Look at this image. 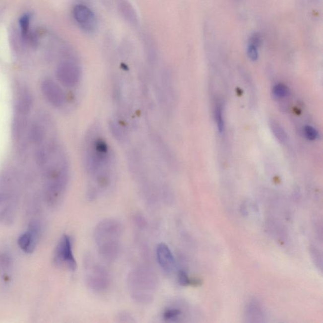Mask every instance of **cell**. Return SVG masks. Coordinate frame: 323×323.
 Returning a JSON list of instances; mask_svg holds the SVG:
<instances>
[{"instance_id":"ffe728a7","label":"cell","mask_w":323,"mask_h":323,"mask_svg":"<svg viewBox=\"0 0 323 323\" xmlns=\"http://www.w3.org/2000/svg\"><path fill=\"white\" fill-rule=\"evenodd\" d=\"M20 25L23 34L26 35L29 31L30 17L29 15H25L20 19Z\"/></svg>"},{"instance_id":"9a60e30c","label":"cell","mask_w":323,"mask_h":323,"mask_svg":"<svg viewBox=\"0 0 323 323\" xmlns=\"http://www.w3.org/2000/svg\"><path fill=\"white\" fill-rule=\"evenodd\" d=\"M271 128L272 129L273 133L274 135L276 136V138L278 139L279 141H281L282 143H285L287 140V133L285 131V130L283 129V128L279 123L273 121L271 123Z\"/></svg>"},{"instance_id":"44dd1931","label":"cell","mask_w":323,"mask_h":323,"mask_svg":"<svg viewBox=\"0 0 323 323\" xmlns=\"http://www.w3.org/2000/svg\"><path fill=\"white\" fill-rule=\"evenodd\" d=\"M118 321L120 322H134L133 317H132L129 313L122 312L118 315L117 317Z\"/></svg>"},{"instance_id":"5bb4252c","label":"cell","mask_w":323,"mask_h":323,"mask_svg":"<svg viewBox=\"0 0 323 323\" xmlns=\"http://www.w3.org/2000/svg\"><path fill=\"white\" fill-rule=\"evenodd\" d=\"M215 120L217 127L219 133H224L225 129V123L224 120V114H223V108L221 104L218 103L216 105L215 109Z\"/></svg>"},{"instance_id":"d6986e66","label":"cell","mask_w":323,"mask_h":323,"mask_svg":"<svg viewBox=\"0 0 323 323\" xmlns=\"http://www.w3.org/2000/svg\"><path fill=\"white\" fill-rule=\"evenodd\" d=\"M178 282L183 287L192 284L193 281L191 280L187 272L184 270H181L178 273Z\"/></svg>"},{"instance_id":"5b68a950","label":"cell","mask_w":323,"mask_h":323,"mask_svg":"<svg viewBox=\"0 0 323 323\" xmlns=\"http://www.w3.org/2000/svg\"><path fill=\"white\" fill-rule=\"evenodd\" d=\"M85 282L92 291L106 292L111 283V276L108 269L93 257L88 256L85 260Z\"/></svg>"},{"instance_id":"2e32d148","label":"cell","mask_w":323,"mask_h":323,"mask_svg":"<svg viewBox=\"0 0 323 323\" xmlns=\"http://www.w3.org/2000/svg\"><path fill=\"white\" fill-rule=\"evenodd\" d=\"M272 93L276 99H282L287 97L290 94V90L287 86L283 83H278L274 86Z\"/></svg>"},{"instance_id":"3957f363","label":"cell","mask_w":323,"mask_h":323,"mask_svg":"<svg viewBox=\"0 0 323 323\" xmlns=\"http://www.w3.org/2000/svg\"><path fill=\"white\" fill-rule=\"evenodd\" d=\"M123 235V226L119 220L106 218L97 224L94 239L97 252L103 261L115 262L119 257Z\"/></svg>"},{"instance_id":"7c38bea8","label":"cell","mask_w":323,"mask_h":323,"mask_svg":"<svg viewBox=\"0 0 323 323\" xmlns=\"http://www.w3.org/2000/svg\"><path fill=\"white\" fill-rule=\"evenodd\" d=\"M45 127L39 122H35L31 125L29 129V137L32 142L38 146L45 143L46 131Z\"/></svg>"},{"instance_id":"e0dca14e","label":"cell","mask_w":323,"mask_h":323,"mask_svg":"<svg viewBox=\"0 0 323 323\" xmlns=\"http://www.w3.org/2000/svg\"><path fill=\"white\" fill-rule=\"evenodd\" d=\"M259 46L248 43L247 46L248 57L252 61L256 62L259 58Z\"/></svg>"},{"instance_id":"8fae6325","label":"cell","mask_w":323,"mask_h":323,"mask_svg":"<svg viewBox=\"0 0 323 323\" xmlns=\"http://www.w3.org/2000/svg\"><path fill=\"white\" fill-rule=\"evenodd\" d=\"M156 257L160 268L167 273H171L175 267V259L170 248L165 243L157 246Z\"/></svg>"},{"instance_id":"9c48e42d","label":"cell","mask_w":323,"mask_h":323,"mask_svg":"<svg viewBox=\"0 0 323 323\" xmlns=\"http://www.w3.org/2000/svg\"><path fill=\"white\" fill-rule=\"evenodd\" d=\"M15 90V112L27 115L31 111L32 105V97L31 92L26 86L16 83Z\"/></svg>"},{"instance_id":"ba28073f","label":"cell","mask_w":323,"mask_h":323,"mask_svg":"<svg viewBox=\"0 0 323 323\" xmlns=\"http://www.w3.org/2000/svg\"><path fill=\"white\" fill-rule=\"evenodd\" d=\"M41 89L46 99L53 106L60 108L64 105L65 102V93L55 81L51 79H45L42 82Z\"/></svg>"},{"instance_id":"6da1fadb","label":"cell","mask_w":323,"mask_h":323,"mask_svg":"<svg viewBox=\"0 0 323 323\" xmlns=\"http://www.w3.org/2000/svg\"><path fill=\"white\" fill-rule=\"evenodd\" d=\"M83 164L89 176L87 198L94 201L108 190L113 180L114 157L98 128L90 130L83 145Z\"/></svg>"},{"instance_id":"4fadbf2b","label":"cell","mask_w":323,"mask_h":323,"mask_svg":"<svg viewBox=\"0 0 323 323\" xmlns=\"http://www.w3.org/2000/svg\"><path fill=\"white\" fill-rule=\"evenodd\" d=\"M181 315H182V311L180 309L168 307L165 309L162 313V317L165 322H177Z\"/></svg>"},{"instance_id":"30bf717a","label":"cell","mask_w":323,"mask_h":323,"mask_svg":"<svg viewBox=\"0 0 323 323\" xmlns=\"http://www.w3.org/2000/svg\"><path fill=\"white\" fill-rule=\"evenodd\" d=\"M74 18L76 22L87 31H93L96 27L97 22L94 14L88 7L79 4L73 10Z\"/></svg>"},{"instance_id":"277c9868","label":"cell","mask_w":323,"mask_h":323,"mask_svg":"<svg viewBox=\"0 0 323 323\" xmlns=\"http://www.w3.org/2000/svg\"><path fill=\"white\" fill-rule=\"evenodd\" d=\"M128 284L132 299L137 303L148 304L154 299L159 284L156 274L148 266H138L129 273Z\"/></svg>"},{"instance_id":"52a82bcc","label":"cell","mask_w":323,"mask_h":323,"mask_svg":"<svg viewBox=\"0 0 323 323\" xmlns=\"http://www.w3.org/2000/svg\"><path fill=\"white\" fill-rule=\"evenodd\" d=\"M81 71L77 65L70 61L62 62L58 66L57 76L65 87H75L80 81Z\"/></svg>"},{"instance_id":"ac0fdd59","label":"cell","mask_w":323,"mask_h":323,"mask_svg":"<svg viewBox=\"0 0 323 323\" xmlns=\"http://www.w3.org/2000/svg\"><path fill=\"white\" fill-rule=\"evenodd\" d=\"M304 134L307 139H308L309 140L313 141L317 139L318 137V132L315 128L311 126H306L304 128Z\"/></svg>"},{"instance_id":"7a4b0ae2","label":"cell","mask_w":323,"mask_h":323,"mask_svg":"<svg viewBox=\"0 0 323 323\" xmlns=\"http://www.w3.org/2000/svg\"><path fill=\"white\" fill-rule=\"evenodd\" d=\"M42 167L46 179V199L50 206H57L64 197L69 179L68 160L62 148L51 152Z\"/></svg>"},{"instance_id":"8992f818","label":"cell","mask_w":323,"mask_h":323,"mask_svg":"<svg viewBox=\"0 0 323 323\" xmlns=\"http://www.w3.org/2000/svg\"><path fill=\"white\" fill-rule=\"evenodd\" d=\"M55 262L58 266L75 271L77 264L73 252V243L68 235H64L60 239L55 253Z\"/></svg>"}]
</instances>
